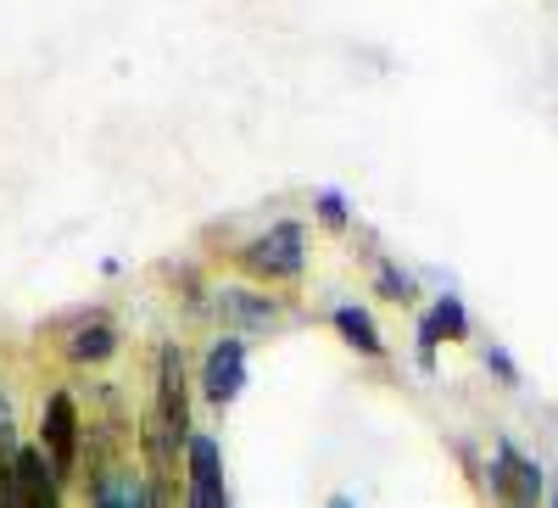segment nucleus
I'll return each mask as SVG.
<instances>
[{"label": "nucleus", "instance_id": "1", "mask_svg": "<svg viewBox=\"0 0 558 508\" xmlns=\"http://www.w3.org/2000/svg\"><path fill=\"white\" fill-rule=\"evenodd\" d=\"M235 257H241V268L252 274V280L291 286L307 268V235H302V223H274V229H263V235H252Z\"/></svg>", "mask_w": 558, "mask_h": 508}, {"label": "nucleus", "instance_id": "2", "mask_svg": "<svg viewBox=\"0 0 558 508\" xmlns=\"http://www.w3.org/2000/svg\"><path fill=\"white\" fill-rule=\"evenodd\" d=\"M78 408H73V391H51L45 397V408H39V447L51 452V464L62 470V481H73L78 475Z\"/></svg>", "mask_w": 558, "mask_h": 508}, {"label": "nucleus", "instance_id": "3", "mask_svg": "<svg viewBox=\"0 0 558 508\" xmlns=\"http://www.w3.org/2000/svg\"><path fill=\"white\" fill-rule=\"evenodd\" d=\"M184 503H196V508H223L229 503L218 436L191 431V442H184Z\"/></svg>", "mask_w": 558, "mask_h": 508}, {"label": "nucleus", "instance_id": "4", "mask_svg": "<svg viewBox=\"0 0 558 508\" xmlns=\"http://www.w3.org/2000/svg\"><path fill=\"white\" fill-rule=\"evenodd\" d=\"M246 386V341L241 336H218L202 358V397L213 408H229Z\"/></svg>", "mask_w": 558, "mask_h": 508}, {"label": "nucleus", "instance_id": "5", "mask_svg": "<svg viewBox=\"0 0 558 508\" xmlns=\"http://www.w3.org/2000/svg\"><path fill=\"white\" fill-rule=\"evenodd\" d=\"M157 413H162V420L184 436V442H191V375H184V347H162L157 352Z\"/></svg>", "mask_w": 558, "mask_h": 508}, {"label": "nucleus", "instance_id": "6", "mask_svg": "<svg viewBox=\"0 0 558 508\" xmlns=\"http://www.w3.org/2000/svg\"><path fill=\"white\" fill-rule=\"evenodd\" d=\"M12 470H17V508H57L62 503L68 481H62V470L51 464L45 447H17Z\"/></svg>", "mask_w": 558, "mask_h": 508}, {"label": "nucleus", "instance_id": "7", "mask_svg": "<svg viewBox=\"0 0 558 508\" xmlns=\"http://www.w3.org/2000/svg\"><path fill=\"white\" fill-rule=\"evenodd\" d=\"M492 492L502 503H542V464L525 458L514 442H497V458H492Z\"/></svg>", "mask_w": 558, "mask_h": 508}, {"label": "nucleus", "instance_id": "8", "mask_svg": "<svg viewBox=\"0 0 558 508\" xmlns=\"http://www.w3.org/2000/svg\"><path fill=\"white\" fill-rule=\"evenodd\" d=\"M441 341H470V313L458 297H436V307L418 318V363H436Z\"/></svg>", "mask_w": 558, "mask_h": 508}, {"label": "nucleus", "instance_id": "9", "mask_svg": "<svg viewBox=\"0 0 558 508\" xmlns=\"http://www.w3.org/2000/svg\"><path fill=\"white\" fill-rule=\"evenodd\" d=\"M213 307H218L223 325H246V330H263V325H274V318H279V302L268 291H246V286L213 291Z\"/></svg>", "mask_w": 558, "mask_h": 508}, {"label": "nucleus", "instance_id": "10", "mask_svg": "<svg viewBox=\"0 0 558 508\" xmlns=\"http://www.w3.org/2000/svg\"><path fill=\"white\" fill-rule=\"evenodd\" d=\"M62 352H68V363H107L118 352V325H107V318H84V325H73Z\"/></svg>", "mask_w": 558, "mask_h": 508}, {"label": "nucleus", "instance_id": "11", "mask_svg": "<svg viewBox=\"0 0 558 508\" xmlns=\"http://www.w3.org/2000/svg\"><path fill=\"white\" fill-rule=\"evenodd\" d=\"M330 325H336V336H341L352 352H363V358H386L380 325L368 318V307H336V313H330Z\"/></svg>", "mask_w": 558, "mask_h": 508}, {"label": "nucleus", "instance_id": "12", "mask_svg": "<svg viewBox=\"0 0 558 508\" xmlns=\"http://www.w3.org/2000/svg\"><path fill=\"white\" fill-rule=\"evenodd\" d=\"M84 497H89V503H157L151 486L140 481V475H129V470H107V475H96Z\"/></svg>", "mask_w": 558, "mask_h": 508}, {"label": "nucleus", "instance_id": "13", "mask_svg": "<svg viewBox=\"0 0 558 508\" xmlns=\"http://www.w3.org/2000/svg\"><path fill=\"white\" fill-rule=\"evenodd\" d=\"M313 207H318V218L330 223V229H347V223H352V213H347V196H341V191H318V196H313Z\"/></svg>", "mask_w": 558, "mask_h": 508}, {"label": "nucleus", "instance_id": "14", "mask_svg": "<svg viewBox=\"0 0 558 508\" xmlns=\"http://www.w3.org/2000/svg\"><path fill=\"white\" fill-rule=\"evenodd\" d=\"M23 442H17V413H12V397L0 391V458H12Z\"/></svg>", "mask_w": 558, "mask_h": 508}, {"label": "nucleus", "instance_id": "15", "mask_svg": "<svg viewBox=\"0 0 558 508\" xmlns=\"http://www.w3.org/2000/svg\"><path fill=\"white\" fill-rule=\"evenodd\" d=\"M380 297L386 302H413V280H408V274H397L391 263H380Z\"/></svg>", "mask_w": 558, "mask_h": 508}, {"label": "nucleus", "instance_id": "16", "mask_svg": "<svg viewBox=\"0 0 558 508\" xmlns=\"http://www.w3.org/2000/svg\"><path fill=\"white\" fill-rule=\"evenodd\" d=\"M486 368H497V380H502V386H520V375H514V363H508L502 347H486Z\"/></svg>", "mask_w": 558, "mask_h": 508}, {"label": "nucleus", "instance_id": "17", "mask_svg": "<svg viewBox=\"0 0 558 508\" xmlns=\"http://www.w3.org/2000/svg\"><path fill=\"white\" fill-rule=\"evenodd\" d=\"M553 503H558V486H553Z\"/></svg>", "mask_w": 558, "mask_h": 508}]
</instances>
